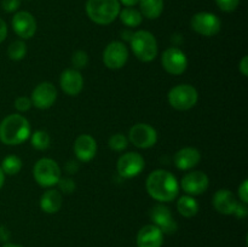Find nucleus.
I'll list each match as a JSON object with an SVG mask.
<instances>
[{
    "instance_id": "1",
    "label": "nucleus",
    "mask_w": 248,
    "mask_h": 247,
    "mask_svg": "<svg viewBox=\"0 0 248 247\" xmlns=\"http://www.w3.org/2000/svg\"><path fill=\"white\" fill-rule=\"evenodd\" d=\"M148 194L159 202L173 201L179 194V183L176 177L166 170H155L145 181Z\"/></svg>"
},
{
    "instance_id": "2",
    "label": "nucleus",
    "mask_w": 248,
    "mask_h": 247,
    "mask_svg": "<svg viewBox=\"0 0 248 247\" xmlns=\"http://www.w3.org/2000/svg\"><path fill=\"white\" fill-rule=\"evenodd\" d=\"M31 128L28 119L21 114H11L0 123V140L6 145H18L31 137Z\"/></svg>"
},
{
    "instance_id": "3",
    "label": "nucleus",
    "mask_w": 248,
    "mask_h": 247,
    "mask_svg": "<svg viewBox=\"0 0 248 247\" xmlns=\"http://www.w3.org/2000/svg\"><path fill=\"white\" fill-rule=\"evenodd\" d=\"M119 0H87L86 14L92 22L108 26L116 19L120 12Z\"/></svg>"
},
{
    "instance_id": "4",
    "label": "nucleus",
    "mask_w": 248,
    "mask_h": 247,
    "mask_svg": "<svg viewBox=\"0 0 248 247\" xmlns=\"http://www.w3.org/2000/svg\"><path fill=\"white\" fill-rule=\"evenodd\" d=\"M130 45L136 57L142 62H152L157 56V41L148 31H138L131 35Z\"/></svg>"
},
{
    "instance_id": "5",
    "label": "nucleus",
    "mask_w": 248,
    "mask_h": 247,
    "mask_svg": "<svg viewBox=\"0 0 248 247\" xmlns=\"http://www.w3.org/2000/svg\"><path fill=\"white\" fill-rule=\"evenodd\" d=\"M167 99L172 108L184 111L196 106L199 101V93L193 85L181 84L170 90Z\"/></svg>"
},
{
    "instance_id": "6",
    "label": "nucleus",
    "mask_w": 248,
    "mask_h": 247,
    "mask_svg": "<svg viewBox=\"0 0 248 247\" xmlns=\"http://www.w3.org/2000/svg\"><path fill=\"white\" fill-rule=\"evenodd\" d=\"M33 176L36 183L44 188L57 185L61 179V167L55 160L43 157L35 162L33 167Z\"/></svg>"
},
{
    "instance_id": "7",
    "label": "nucleus",
    "mask_w": 248,
    "mask_h": 247,
    "mask_svg": "<svg viewBox=\"0 0 248 247\" xmlns=\"http://www.w3.org/2000/svg\"><path fill=\"white\" fill-rule=\"evenodd\" d=\"M190 26L194 31L203 36H215L222 28L219 17L211 12H198L191 17Z\"/></svg>"
},
{
    "instance_id": "8",
    "label": "nucleus",
    "mask_w": 248,
    "mask_h": 247,
    "mask_svg": "<svg viewBox=\"0 0 248 247\" xmlns=\"http://www.w3.org/2000/svg\"><path fill=\"white\" fill-rule=\"evenodd\" d=\"M128 140L135 147L148 149L156 144L157 132L153 126L148 125V124H136L130 128Z\"/></svg>"
},
{
    "instance_id": "9",
    "label": "nucleus",
    "mask_w": 248,
    "mask_h": 247,
    "mask_svg": "<svg viewBox=\"0 0 248 247\" xmlns=\"http://www.w3.org/2000/svg\"><path fill=\"white\" fill-rule=\"evenodd\" d=\"M128 60V50L121 41H111L106 46L103 52V62L109 69H121Z\"/></svg>"
},
{
    "instance_id": "10",
    "label": "nucleus",
    "mask_w": 248,
    "mask_h": 247,
    "mask_svg": "<svg viewBox=\"0 0 248 247\" xmlns=\"http://www.w3.org/2000/svg\"><path fill=\"white\" fill-rule=\"evenodd\" d=\"M116 169L124 178H133L144 170V159L140 153H125L119 157Z\"/></svg>"
},
{
    "instance_id": "11",
    "label": "nucleus",
    "mask_w": 248,
    "mask_h": 247,
    "mask_svg": "<svg viewBox=\"0 0 248 247\" xmlns=\"http://www.w3.org/2000/svg\"><path fill=\"white\" fill-rule=\"evenodd\" d=\"M161 63L167 73L172 75H181L188 68V57L181 48L170 47L162 53Z\"/></svg>"
},
{
    "instance_id": "12",
    "label": "nucleus",
    "mask_w": 248,
    "mask_h": 247,
    "mask_svg": "<svg viewBox=\"0 0 248 247\" xmlns=\"http://www.w3.org/2000/svg\"><path fill=\"white\" fill-rule=\"evenodd\" d=\"M57 99V89L52 82L44 81L40 82L33 90L31 96V106L38 109H48L55 104Z\"/></svg>"
},
{
    "instance_id": "13",
    "label": "nucleus",
    "mask_w": 248,
    "mask_h": 247,
    "mask_svg": "<svg viewBox=\"0 0 248 247\" xmlns=\"http://www.w3.org/2000/svg\"><path fill=\"white\" fill-rule=\"evenodd\" d=\"M210 185V178L202 171H193L182 178L181 186L186 195L196 196L205 193Z\"/></svg>"
},
{
    "instance_id": "14",
    "label": "nucleus",
    "mask_w": 248,
    "mask_h": 247,
    "mask_svg": "<svg viewBox=\"0 0 248 247\" xmlns=\"http://www.w3.org/2000/svg\"><path fill=\"white\" fill-rule=\"evenodd\" d=\"M150 218L153 220V224L159 228L164 234H174L178 229V225H177V222L174 220L170 208L161 203L154 206L150 210Z\"/></svg>"
},
{
    "instance_id": "15",
    "label": "nucleus",
    "mask_w": 248,
    "mask_h": 247,
    "mask_svg": "<svg viewBox=\"0 0 248 247\" xmlns=\"http://www.w3.org/2000/svg\"><path fill=\"white\" fill-rule=\"evenodd\" d=\"M12 29L19 38L31 39L36 31V21L29 12L18 11L12 17Z\"/></svg>"
},
{
    "instance_id": "16",
    "label": "nucleus",
    "mask_w": 248,
    "mask_h": 247,
    "mask_svg": "<svg viewBox=\"0 0 248 247\" xmlns=\"http://www.w3.org/2000/svg\"><path fill=\"white\" fill-rule=\"evenodd\" d=\"M61 89L68 96H78L84 89V77L79 70L74 68L63 70L60 77Z\"/></svg>"
},
{
    "instance_id": "17",
    "label": "nucleus",
    "mask_w": 248,
    "mask_h": 247,
    "mask_svg": "<svg viewBox=\"0 0 248 247\" xmlns=\"http://www.w3.org/2000/svg\"><path fill=\"white\" fill-rule=\"evenodd\" d=\"M74 153L78 160L82 162H89L96 156L97 153V143L92 136L90 135H80L75 139L74 143Z\"/></svg>"
},
{
    "instance_id": "18",
    "label": "nucleus",
    "mask_w": 248,
    "mask_h": 247,
    "mask_svg": "<svg viewBox=\"0 0 248 247\" xmlns=\"http://www.w3.org/2000/svg\"><path fill=\"white\" fill-rule=\"evenodd\" d=\"M239 203L236 196L228 189H220L213 195V206L216 211L222 215H234Z\"/></svg>"
},
{
    "instance_id": "19",
    "label": "nucleus",
    "mask_w": 248,
    "mask_h": 247,
    "mask_svg": "<svg viewBox=\"0 0 248 247\" xmlns=\"http://www.w3.org/2000/svg\"><path fill=\"white\" fill-rule=\"evenodd\" d=\"M164 232L154 224L144 225L137 234V247H161Z\"/></svg>"
},
{
    "instance_id": "20",
    "label": "nucleus",
    "mask_w": 248,
    "mask_h": 247,
    "mask_svg": "<svg viewBox=\"0 0 248 247\" xmlns=\"http://www.w3.org/2000/svg\"><path fill=\"white\" fill-rule=\"evenodd\" d=\"M200 152L194 147L182 148L174 155V165H176L177 169L182 170V171H188V170L194 169L200 162Z\"/></svg>"
},
{
    "instance_id": "21",
    "label": "nucleus",
    "mask_w": 248,
    "mask_h": 247,
    "mask_svg": "<svg viewBox=\"0 0 248 247\" xmlns=\"http://www.w3.org/2000/svg\"><path fill=\"white\" fill-rule=\"evenodd\" d=\"M62 195H61V193L58 190L50 189V190L45 191L41 195L40 208L45 213H50V215L57 213L61 210V207H62Z\"/></svg>"
},
{
    "instance_id": "22",
    "label": "nucleus",
    "mask_w": 248,
    "mask_h": 247,
    "mask_svg": "<svg viewBox=\"0 0 248 247\" xmlns=\"http://www.w3.org/2000/svg\"><path fill=\"white\" fill-rule=\"evenodd\" d=\"M140 14L149 19H156L164 11V0H140Z\"/></svg>"
},
{
    "instance_id": "23",
    "label": "nucleus",
    "mask_w": 248,
    "mask_h": 247,
    "mask_svg": "<svg viewBox=\"0 0 248 247\" xmlns=\"http://www.w3.org/2000/svg\"><path fill=\"white\" fill-rule=\"evenodd\" d=\"M177 210L183 217L191 218L198 215L199 212V203L193 196L183 195L177 201Z\"/></svg>"
},
{
    "instance_id": "24",
    "label": "nucleus",
    "mask_w": 248,
    "mask_h": 247,
    "mask_svg": "<svg viewBox=\"0 0 248 247\" xmlns=\"http://www.w3.org/2000/svg\"><path fill=\"white\" fill-rule=\"evenodd\" d=\"M118 17H120V21L125 26L131 27V28L138 27L142 23V14L133 7H126V9L120 10Z\"/></svg>"
},
{
    "instance_id": "25",
    "label": "nucleus",
    "mask_w": 248,
    "mask_h": 247,
    "mask_svg": "<svg viewBox=\"0 0 248 247\" xmlns=\"http://www.w3.org/2000/svg\"><path fill=\"white\" fill-rule=\"evenodd\" d=\"M1 170L5 174L15 176L22 170V160L17 155H7L1 162Z\"/></svg>"
},
{
    "instance_id": "26",
    "label": "nucleus",
    "mask_w": 248,
    "mask_h": 247,
    "mask_svg": "<svg viewBox=\"0 0 248 247\" xmlns=\"http://www.w3.org/2000/svg\"><path fill=\"white\" fill-rule=\"evenodd\" d=\"M31 142L33 148H35L36 150H45L50 147L51 138L46 131L38 130L31 135Z\"/></svg>"
},
{
    "instance_id": "27",
    "label": "nucleus",
    "mask_w": 248,
    "mask_h": 247,
    "mask_svg": "<svg viewBox=\"0 0 248 247\" xmlns=\"http://www.w3.org/2000/svg\"><path fill=\"white\" fill-rule=\"evenodd\" d=\"M27 46L22 40H16L11 43L7 47V56L12 61H21L26 57Z\"/></svg>"
},
{
    "instance_id": "28",
    "label": "nucleus",
    "mask_w": 248,
    "mask_h": 247,
    "mask_svg": "<svg viewBox=\"0 0 248 247\" xmlns=\"http://www.w3.org/2000/svg\"><path fill=\"white\" fill-rule=\"evenodd\" d=\"M109 147L114 152H123L127 148L128 138L124 136L123 133H115L109 138Z\"/></svg>"
},
{
    "instance_id": "29",
    "label": "nucleus",
    "mask_w": 248,
    "mask_h": 247,
    "mask_svg": "<svg viewBox=\"0 0 248 247\" xmlns=\"http://www.w3.org/2000/svg\"><path fill=\"white\" fill-rule=\"evenodd\" d=\"M72 63L73 65H74V69H82V68L86 67L87 63H89V56H87V53L82 50L75 51L72 56Z\"/></svg>"
},
{
    "instance_id": "30",
    "label": "nucleus",
    "mask_w": 248,
    "mask_h": 247,
    "mask_svg": "<svg viewBox=\"0 0 248 247\" xmlns=\"http://www.w3.org/2000/svg\"><path fill=\"white\" fill-rule=\"evenodd\" d=\"M57 185H58V188H60V190L63 191V193H65V194L73 193V191L75 190V188H77V185H75V182L73 181L72 178H68V177H64V178H62V177H61V179L58 181Z\"/></svg>"
},
{
    "instance_id": "31",
    "label": "nucleus",
    "mask_w": 248,
    "mask_h": 247,
    "mask_svg": "<svg viewBox=\"0 0 248 247\" xmlns=\"http://www.w3.org/2000/svg\"><path fill=\"white\" fill-rule=\"evenodd\" d=\"M216 4L222 11L232 12L237 9L240 4V0H216Z\"/></svg>"
},
{
    "instance_id": "32",
    "label": "nucleus",
    "mask_w": 248,
    "mask_h": 247,
    "mask_svg": "<svg viewBox=\"0 0 248 247\" xmlns=\"http://www.w3.org/2000/svg\"><path fill=\"white\" fill-rule=\"evenodd\" d=\"M31 107V98H28V97L22 96V97H18V98L15 101V108H16L18 111H21V113L29 110Z\"/></svg>"
},
{
    "instance_id": "33",
    "label": "nucleus",
    "mask_w": 248,
    "mask_h": 247,
    "mask_svg": "<svg viewBox=\"0 0 248 247\" xmlns=\"http://www.w3.org/2000/svg\"><path fill=\"white\" fill-rule=\"evenodd\" d=\"M21 6V0H2L1 7L5 12H15Z\"/></svg>"
},
{
    "instance_id": "34",
    "label": "nucleus",
    "mask_w": 248,
    "mask_h": 247,
    "mask_svg": "<svg viewBox=\"0 0 248 247\" xmlns=\"http://www.w3.org/2000/svg\"><path fill=\"white\" fill-rule=\"evenodd\" d=\"M239 198L240 200L242 201V203H246L248 202V181L245 179L239 186Z\"/></svg>"
},
{
    "instance_id": "35",
    "label": "nucleus",
    "mask_w": 248,
    "mask_h": 247,
    "mask_svg": "<svg viewBox=\"0 0 248 247\" xmlns=\"http://www.w3.org/2000/svg\"><path fill=\"white\" fill-rule=\"evenodd\" d=\"M247 207H246V203H239L236 207V210H235L234 212V216H236L237 218H245L247 216Z\"/></svg>"
},
{
    "instance_id": "36",
    "label": "nucleus",
    "mask_w": 248,
    "mask_h": 247,
    "mask_svg": "<svg viewBox=\"0 0 248 247\" xmlns=\"http://www.w3.org/2000/svg\"><path fill=\"white\" fill-rule=\"evenodd\" d=\"M10 236H11V234H10V230L7 229L5 225H0V241L6 244V242L10 240Z\"/></svg>"
},
{
    "instance_id": "37",
    "label": "nucleus",
    "mask_w": 248,
    "mask_h": 247,
    "mask_svg": "<svg viewBox=\"0 0 248 247\" xmlns=\"http://www.w3.org/2000/svg\"><path fill=\"white\" fill-rule=\"evenodd\" d=\"M239 69L244 77H247L248 75V57L247 56H244V57H242L241 62H240V65H239Z\"/></svg>"
},
{
    "instance_id": "38",
    "label": "nucleus",
    "mask_w": 248,
    "mask_h": 247,
    "mask_svg": "<svg viewBox=\"0 0 248 247\" xmlns=\"http://www.w3.org/2000/svg\"><path fill=\"white\" fill-rule=\"evenodd\" d=\"M6 35H7V26L6 23H5L4 19L0 18V43H2V41L6 39Z\"/></svg>"
},
{
    "instance_id": "39",
    "label": "nucleus",
    "mask_w": 248,
    "mask_h": 247,
    "mask_svg": "<svg viewBox=\"0 0 248 247\" xmlns=\"http://www.w3.org/2000/svg\"><path fill=\"white\" fill-rule=\"evenodd\" d=\"M119 2L123 5H125L126 7H132L135 5H137L140 2V0H119Z\"/></svg>"
},
{
    "instance_id": "40",
    "label": "nucleus",
    "mask_w": 248,
    "mask_h": 247,
    "mask_svg": "<svg viewBox=\"0 0 248 247\" xmlns=\"http://www.w3.org/2000/svg\"><path fill=\"white\" fill-rule=\"evenodd\" d=\"M4 182H5V173L2 172L1 167H0V189H1L2 185H4Z\"/></svg>"
},
{
    "instance_id": "41",
    "label": "nucleus",
    "mask_w": 248,
    "mask_h": 247,
    "mask_svg": "<svg viewBox=\"0 0 248 247\" xmlns=\"http://www.w3.org/2000/svg\"><path fill=\"white\" fill-rule=\"evenodd\" d=\"M2 247H23L21 245H16V244H10V242H6Z\"/></svg>"
}]
</instances>
